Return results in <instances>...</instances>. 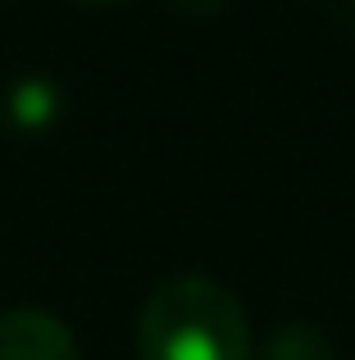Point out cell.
<instances>
[{
	"label": "cell",
	"instance_id": "cell-1",
	"mask_svg": "<svg viewBox=\"0 0 355 360\" xmlns=\"http://www.w3.org/2000/svg\"><path fill=\"white\" fill-rule=\"evenodd\" d=\"M142 360H250V324L223 283L182 274L146 297L137 315Z\"/></svg>",
	"mask_w": 355,
	"mask_h": 360
},
{
	"label": "cell",
	"instance_id": "cell-2",
	"mask_svg": "<svg viewBox=\"0 0 355 360\" xmlns=\"http://www.w3.org/2000/svg\"><path fill=\"white\" fill-rule=\"evenodd\" d=\"M0 360H82V352L64 319L18 306L0 310Z\"/></svg>",
	"mask_w": 355,
	"mask_h": 360
},
{
	"label": "cell",
	"instance_id": "cell-3",
	"mask_svg": "<svg viewBox=\"0 0 355 360\" xmlns=\"http://www.w3.org/2000/svg\"><path fill=\"white\" fill-rule=\"evenodd\" d=\"M60 105H64V87L51 73H18L5 87V119L23 132L51 128L60 119Z\"/></svg>",
	"mask_w": 355,
	"mask_h": 360
},
{
	"label": "cell",
	"instance_id": "cell-4",
	"mask_svg": "<svg viewBox=\"0 0 355 360\" xmlns=\"http://www.w3.org/2000/svg\"><path fill=\"white\" fill-rule=\"evenodd\" d=\"M269 360H333V347L310 324H283L269 338Z\"/></svg>",
	"mask_w": 355,
	"mask_h": 360
},
{
	"label": "cell",
	"instance_id": "cell-5",
	"mask_svg": "<svg viewBox=\"0 0 355 360\" xmlns=\"http://www.w3.org/2000/svg\"><path fill=\"white\" fill-rule=\"evenodd\" d=\"M164 5H173V9H182V14H219L228 0H164Z\"/></svg>",
	"mask_w": 355,
	"mask_h": 360
},
{
	"label": "cell",
	"instance_id": "cell-6",
	"mask_svg": "<svg viewBox=\"0 0 355 360\" xmlns=\"http://www.w3.org/2000/svg\"><path fill=\"white\" fill-rule=\"evenodd\" d=\"M0 5H5V0H0Z\"/></svg>",
	"mask_w": 355,
	"mask_h": 360
}]
</instances>
